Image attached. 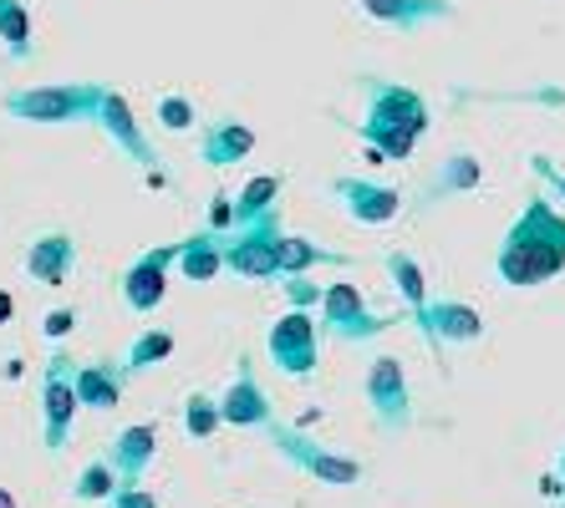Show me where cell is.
Returning <instances> with one entry per match:
<instances>
[{"label": "cell", "mask_w": 565, "mask_h": 508, "mask_svg": "<svg viewBox=\"0 0 565 508\" xmlns=\"http://www.w3.org/2000/svg\"><path fill=\"white\" fill-rule=\"evenodd\" d=\"M0 315H6V300H0Z\"/></svg>", "instance_id": "cell-2"}, {"label": "cell", "mask_w": 565, "mask_h": 508, "mask_svg": "<svg viewBox=\"0 0 565 508\" xmlns=\"http://www.w3.org/2000/svg\"><path fill=\"white\" fill-rule=\"evenodd\" d=\"M0 508H11V498H6V494H0Z\"/></svg>", "instance_id": "cell-1"}]
</instances>
